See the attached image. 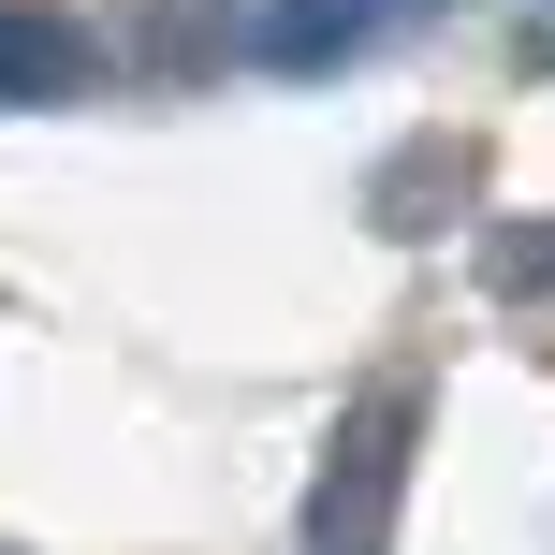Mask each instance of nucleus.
<instances>
[{
  "label": "nucleus",
  "instance_id": "f257e3e1",
  "mask_svg": "<svg viewBox=\"0 0 555 555\" xmlns=\"http://www.w3.org/2000/svg\"><path fill=\"white\" fill-rule=\"evenodd\" d=\"M410 453H424V380L365 395L322 453V498H307V555H395V498H410Z\"/></svg>",
  "mask_w": 555,
  "mask_h": 555
},
{
  "label": "nucleus",
  "instance_id": "f03ea898",
  "mask_svg": "<svg viewBox=\"0 0 555 555\" xmlns=\"http://www.w3.org/2000/svg\"><path fill=\"white\" fill-rule=\"evenodd\" d=\"M88 88H103V44H88L74 15H44V0H0V117L88 103Z\"/></svg>",
  "mask_w": 555,
  "mask_h": 555
},
{
  "label": "nucleus",
  "instance_id": "7ed1b4c3",
  "mask_svg": "<svg viewBox=\"0 0 555 555\" xmlns=\"http://www.w3.org/2000/svg\"><path fill=\"white\" fill-rule=\"evenodd\" d=\"M482 293H555V220H512V234H482Z\"/></svg>",
  "mask_w": 555,
  "mask_h": 555
},
{
  "label": "nucleus",
  "instance_id": "20e7f679",
  "mask_svg": "<svg viewBox=\"0 0 555 555\" xmlns=\"http://www.w3.org/2000/svg\"><path fill=\"white\" fill-rule=\"evenodd\" d=\"M249 15H278V0H249Z\"/></svg>",
  "mask_w": 555,
  "mask_h": 555
}]
</instances>
